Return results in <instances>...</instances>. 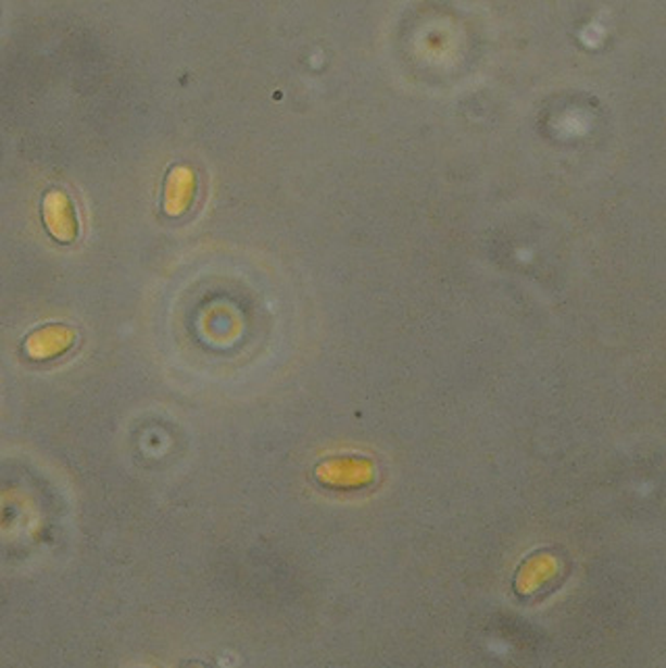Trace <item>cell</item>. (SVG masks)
I'll list each match as a JSON object with an SVG mask.
<instances>
[{
	"label": "cell",
	"mask_w": 666,
	"mask_h": 668,
	"mask_svg": "<svg viewBox=\"0 0 666 668\" xmlns=\"http://www.w3.org/2000/svg\"><path fill=\"white\" fill-rule=\"evenodd\" d=\"M317 479L338 488H361L373 479V465L363 458H331L317 467Z\"/></svg>",
	"instance_id": "cell-1"
},
{
	"label": "cell",
	"mask_w": 666,
	"mask_h": 668,
	"mask_svg": "<svg viewBox=\"0 0 666 668\" xmlns=\"http://www.w3.org/2000/svg\"><path fill=\"white\" fill-rule=\"evenodd\" d=\"M45 222L49 227L50 234L61 240L70 242L77 236V219H75L74 209L70 200L63 194H50L45 202Z\"/></svg>",
	"instance_id": "cell-2"
},
{
	"label": "cell",
	"mask_w": 666,
	"mask_h": 668,
	"mask_svg": "<svg viewBox=\"0 0 666 668\" xmlns=\"http://www.w3.org/2000/svg\"><path fill=\"white\" fill-rule=\"evenodd\" d=\"M558 570V560L552 554H536L531 556L517 575L518 594H533L542 588L548 579H552Z\"/></svg>",
	"instance_id": "cell-3"
},
{
	"label": "cell",
	"mask_w": 666,
	"mask_h": 668,
	"mask_svg": "<svg viewBox=\"0 0 666 668\" xmlns=\"http://www.w3.org/2000/svg\"><path fill=\"white\" fill-rule=\"evenodd\" d=\"M74 342V331L67 327H47L42 331H36L27 340V354L32 358H52L61 352H65Z\"/></svg>",
	"instance_id": "cell-4"
}]
</instances>
